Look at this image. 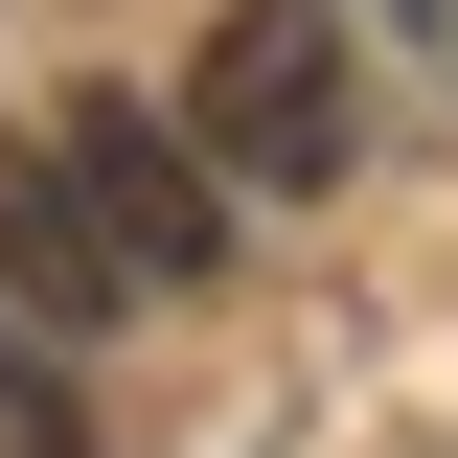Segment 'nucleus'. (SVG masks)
Returning <instances> with one entry per match:
<instances>
[{
  "label": "nucleus",
  "instance_id": "nucleus-2",
  "mask_svg": "<svg viewBox=\"0 0 458 458\" xmlns=\"http://www.w3.org/2000/svg\"><path fill=\"white\" fill-rule=\"evenodd\" d=\"M47 161H69V207H92V252H114L138 298H207V252H229V161L183 138V114L69 92V114H47Z\"/></svg>",
  "mask_w": 458,
  "mask_h": 458
},
{
  "label": "nucleus",
  "instance_id": "nucleus-4",
  "mask_svg": "<svg viewBox=\"0 0 458 458\" xmlns=\"http://www.w3.org/2000/svg\"><path fill=\"white\" fill-rule=\"evenodd\" d=\"M0 458H92V436H69V412L23 390V367H0Z\"/></svg>",
  "mask_w": 458,
  "mask_h": 458
},
{
  "label": "nucleus",
  "instance_id": "nucleus-5",
  "mask_svg": "<svg viewBox=\"0 0 458 458\" xmlns=\"http://www.w3.org/2000/svg\"><path fill=\"white\" fill-rule=\"evenodd\" d=\"M390 23H412V47H436V69H458V0H390Z\"/></svg>",
  "mask_w": 458,
  "mask_h": 458
},
{
  "label": "nucleus",
  "instance_id": "nucleus-3",
  "mask_svg": "<svg viewBox=\"0 0 458 458\" xmlns=\"http://www.w3.org/2000/svg\"><path fill=\"white\" fill-rule=\"evenodd\" d=\"M0 298H23V321H138V276L92 252V207H69V161H47V114L0 138Z\"/></svg>",
  "mask_w": 458,
  "mask_h": 458
},
{
  "label": "nucleus",
  "instance_id": "nucleus-1",
  "mask_svg": "<svg viewBox=\"0 0 458 458\" xmlns=\"http://www.w3.org/2000/svg\"><path fill=\"white\" fill-rule=\"evenodd\" d=\"M183 138H207L252 207L344 183V138H367V69H344V23H321V0H229L207 47H183Z\"/></svg>",
  "mask_w": 458,
  "mask_h": 458
}]
</instances>
